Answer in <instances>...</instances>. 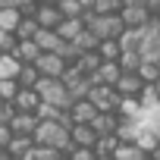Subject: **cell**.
<instances>
[{"instance_id":"cell-1","label":"cell","mask_w":160,"mask_h":160,"mask_svg":"<svg viewBox=\"0 0 160 160\" xmlns=\"http://www.w3.org/2000/svg\"><path fill=\"white\" fill-rule=\"evenodd\" d=\"M35 144H41V148H53V151H60L63 157H69V151H72V141H69V129H63L60 122H38V129H35Z\"/></svg>"},{"instance_id":"cell-2","label":"cell","mask_w":160,"mask_h":160,"mask_svg":"<svg viewBox=\"0 0 160 160\" xmlns=\"http://www.w3.org/2000/svg\"><path fill=\"white\" fill-rule=\"evenodd\" d=\"M82 22H85V28H88L98 41H119L122 32H126V25H122L119 16H91V13H88Z\"/></svg>"},{"instance_id":"cell-3","label":"cell","mask_w":160,"mask_h":160,"mask_svg":"<svg viewBox=\"0 0 160 160\" xmlns=\"http://www.w3.org/2000/svg\"><path fill=\"white\" fill-rule=\"evenodd\" d=\"M35 91H38L41 104H50L57 110H69L72 107V98H69V91H66V85L60 82V78H41Z\"/></svg>"},{"instance_id":"cell-4","label":"cell","mask_w":160,"mask_h":160,"mask_svg":"<svg viewBox=\"0 0 160 160\" xmlns=\"http://www.w3.org/2000/svg\"><path fill=\"white\" fill-rule=\"evenodd\" d=\"M138 57H141V63H157L160 60V19H151L148 28H141Z\"/></svg>"},{"instance_id":"cell-5","label":"cell","mask_w":160,"mask_h":160,"mask_svg":"<svg viewBox=\"0 0 160 160\" xmlns=\"http://www.w3.org/2000/svg\"><path fill=\"white\" fill-rule=\"evenodd\" d=\"M119 19H122V25H126V28H132V32H141V28H148V22H151V13H148V7H144V0H122Z\"/></svg>"},{"instance_id":"cell-6","label":"cell","mask_w":160,"mask_h":160,"mask_svg":"<svg viewBox=\"0 0 160 160\" xmlns=\"http://www.w3.org/2000/svg\"><path fill=\"white\" fill-rule=\"evenodd\" d=\"M85 101H88L98 113H116V107H119L116 88H104V85H91V91H88Z\"/></svg>"},{"instance_id":"cell-7","label":"cell","mask_w":160,"mask_h":160,"mask_svg":"<svg viewBox=\"0 0 160 160\" xmlns=\"http://www.w3.org/2000/svg\"><path fill=\"white\" fill-rule=\"evenodd\" d=\"M35 69H38L41 78H63V75H66V63H63L57 53H41L38 63H35Z\"/></svg>"},{"instance_id":"cell-8","label":"cell","mask_w":160,"mask_h":160,"mask_svg":"<svg viewBox=\"0 0 160 160\" xmlns=\"http://www.w3.org/2000/svg\"><path fill=\"white\" fill-rule=\"evenodd\" d=\"M35 22H38V28H44V32H57V28H60V22H63V16H60L57 3H38Z\"/></svg>"},{"instance_id":"cell-9","label":"cell","mask_w":160,"mask_h":160,"mask_svg":"<svg viewBox=\"0 0 160 160\" xmlns=\"http://www.w3.org/2000/svg\"><path fill=\"white\" fill-rule=\"evenodd\" d=\"M144 88H148V85L141 82L135 72H122L119 82H116V94H119V98H141Z\"/></svg>"},{"instance_id":"cell-10","label":"cell","mask_w":160,"mask_h":160,"mask_svg":"<svg viewBox=\"0 0 160 160\" xmlns=\"http://www.w3.org/2000/svg\"><path fill=\"white\" fill-rule=\"evenodd\" d=\"M119 75H122V69H119V63H101V69L91 75V85H104V88H116V82H119Z\"/></svg>"},{"instance_id":"cell-11","label":"cell","mask_w":160,"mask_h":160,"mask_svg":"<svg viewBox=\"0 0 160 160\" xmlns=\"http://www.w3.org/2000/svg\"><path fill=\"white\" fill-rule=\"evenodd\" d=\"M116 126H119V116L116 113H98L91 119V132L98 138H107V135H116Z\"/></svg>"},{"instance_id":"cell-12","label":"cell","mask_w":160,"mask_h":160,"mask_svg":"<svg viewBox=\"0 0 160 160\" xmlns=\"http://www.w3.org/2000/svg\"><path fill=\"white\" fill-rule=\"evenodd\" d=\"M13 107H16V113H35V110L41 107V98H38V91H35V88H19V94H16Z\"/></svg>"},{"instance_id":"cell-13","label":"cell","mask_w":160,"mask_h":160,"mask_svg":"<svg viewBox=\"0 0 160 160\" xmlns=\"http://www.w3.org/2000/svg\"><path fill=\"white\" fill-rule=\"evenodd\" d=\"M10 129H13V135H25V138H32L35 129H38V116H35V113H16L13 122H10Z\"/></svg>"},{"instance_id":"cell-14","label":"cell","mask_w":160,"mask_h":160,"mask_svg":"<svg viewBox=\"0 0 160 160\" xmlns=\"http://www.w3.org/2000/svg\"><path fill=\"white\" fill-rule=\"evenodd\" d=\"M69 141H72V148H91L94 151L98 135L91 132V126H72L69 129Z\"/></svg>"},{"instance_id":"cell-15","label":"cell","mask_w":160,"mask_h":160,"mask_svg":"<svg viewBox=\"0 0 160 160\" xmlns=\"http://www.w3.org/2000/svg\"><path fill=\"white\" fill-rule=\"evenodd\" d=\"M69 116H72L75 126H91V119L98 116V110H94L88 101H75V104L69 107Z\"/></svg>"},{"instance_id":"cell-16","label":"cell","mask_w":160,"mask_h":160,"mask_svg":"<svg viewBox=\"0 0 160 160\" xmlns=\"http://www.w3.org/2000/svg\"><path fill=\"white\" fill-rule=\"evenodd\" d=\"M82 32H85V22H82V19H63L60 28H57V38H60L63 44H72Z\"/></svg>"},{"instance_id":"cell-17","label":"cell","mask_w":160,"mask_h":160,"mask_svg":"<svg viewBox=\"0 0 160 160\" xmlns=\"http://www.w3.org/2000/svg\"><path fill=\"white\" fill-rule=\"evenodd\" d=\"M35 44H38L41 53H57L60 57V50H63V41L57 38V32H44V28L35 35Z\"/></svg>"},{"instance_id":"cell-18","label":"cell","mask_w":160,"mask_h":160,"mask_svg":"<svg viewBox=\"0 0 160 160\" xmlns=\"http://www.w3.org/2000/svg\"><path fill=\"white\" fill-rule=\"evenodd\" d=\"M116 116H119V119H132V122H138V119H141V101H138V98H119Z\"/></svg>"},{"instance_id":"cell-19","label":"cell","mask_w":160,"mask_h":160,"mask_svg":"<svg viewBox=\"0 0 160 160\" xmlns=\"http://www.w3.org/2000/svg\"><path fill=\"white\" fill-rule=\"evenodd\" d=\"M32 148H35V138H25V135H13V141H10L3 151H7L13 160H22V157H25Z\"/></svg>"},{"instance_id":"cell-20","label":"cell","mask_w":160,"mask_h":160,"mask_svg":"<svg viewBox=\"0 0 160 160\" xmlns=\"http://www.w3.org/2000/svg\"><path fill=\"white\" fill-rule=\"evenodd\" d=\"M19 22H22V16H19L16 3H10V7L3 10V13H0V32H3V35H16Z\"/></svg>"},{"instance_id":"cell-21","label":"cell","mask_w":160,"mask_h":160,"mask_svg":"<svg viewBox=\"0 0 160 160\" xmlns=\"http://www.w3.org/2000/svg\"><path fill=\"white\" fill-rule=\"evenodd\" d=\"M122 0H91V16H119Z\"/></svg>"},{"instance_id":"cell-22","label":"cell","mask_w":160,"mask_h":160,"mask_svg":"<svg viewBox=\"0 0 160 160\" xmlns=\"http://www.w3.org/2000/svg\"><path fill=\"white\" fill-rule=\"evenodd\" d=\"M94 53H98L104 63H119V53H122V50H119V41H101Z\"/></svg>"},{"instance_id":"cell-23","label":"cell","mask_w":160,"mask_h":160,"mask_svg":"<svg viewBox=\"0 0 160 160\" xmlns=\"http://www.w3.org/2000/svg\"><path fill=\"white\" fill-rule=\"evenodd\" d=\"M38 82H41V75H38L35 66H19V75H16L19 88H38Z\"/></svg>"},{"instance_id":"cell-24","label":"cell","mask_w":160,"mask_h":160,"mask_svg":"<svg viewBox=\"0 0 160 160\" xmlns=\"http://www.w3.org/2000/svg\"><path fill=\"white\" fill-rule=\"evenodd\" d=\"M16 75H19V63L13 57L0 53V82H10V78H16Z\"/></svg>"},{"instance_id":"cell-25","label":"cell","mask_w":160,"mask_h":160,"mask_svg":"<svg viewBox=\"0 0 160 160\" xmlns=\"http://www.w3.org/2000/svg\"><path fill=\"white\" fill-rule=\"evenodd\" d=\"M41 28H38V22L35 19H22L19 22V28H16V41H35V35H38Z\"/></svg>"},{"instance_id":"cell-26","label":"cell","mask_w":160,"mask_h":160,"mask_svg":"<svg viewBox=\"0 0 160 160\" xmlns=\"http://www.w3.org/2000/svg\"><path fill=\"white\" fill-rule=\"evenodd\" d=\"M116 148H119L116 135H107V138H98V144H94V154H98V157H113V154H116Z\"/></svg>"},{"instance_id":"cell-27","label":"cell","mask_w":160,"mask_h":160,"mask_svg":"<svg viewBox=\"0 0 160 160\" xmlns=\"http://www.w3.org/2000/svg\"><path fill=\"white\" fill-rule=\"evenodd\" d=\"M138 47H141V32L126 28L122 38H119V50H135V53H138Z\"/></svg>"},{"instance_id":"cell-28","label":"cell","mask_w":160,"mask_h":160,"mask_svg":"<svg viewBox=\"0 0 160 160\" xmlns=\"http://www.w3.org/2000/svg\"><path fill=\"white\" fill-rule=\"evenodd\" d=\"M138 66H141V57L135 50H122L119 53V69L122 72H138Z\"/></svg>"},{"instance_id":"cell-29","label":"cell","mask_w":160,"mask_h":160,"mask_svg":"<svg viewBox=\"0 0 160 160\" xmlns=\"http://www.w3.org/2000/svg\"><path fill=\"white\" fill-rule=\"evenodd\" d=\"M135 75L141 78V82H144V85H154V82H157V78H160V69H157V63H141Z\"/></svg>"},{"instance_id":"cell-30","label":"cell","mask_w":160,"mask_h":160,"mask_svg":"<svg viewBox=\"0 0 160 160\" xmlns=\"http://www.w3.org/2000/svg\"><path fill=\"white\" fill-rule=\"evenodd\" d=\"M148 154H141L135 144H119L116 148V154H113V160H144Z\"/></svg>"},{"instance_id":"cell-31","label":"cell","mask_w":160,"mask_h":160,"mask_svg":"<svg viewBox=\"0 0 160 160\" xmlns=\"http://www.w3.org/2000/svg\"><path fill=\"white\" fill-rule=\"evenodd\" d=\"M66 160H98V154H94L91 148H72Z\"/></svg>"},{"instance_id":"cell-32","label":"cell","mask_w":160,"mask_h":160,"mask_svg":"<svg viewBox=\"0 0 160 160\" xmlns=\"http://www.w3.org/2000/svg\"><path fill=\"white\" fill-rule=\"evenodd\" d=\"M10 141H13V129L10 126H0V148H7Z\"/></svg>"},{"instance_id":"cell-33","label":"cell","mask_w":160,"mask_h":160,"mask_svg":"<svg viewBox=\"0 0 160 160\" xmlns=\"http://www.w3.org/2000/svg\"><path fill=\"white\" fill-rule=\"evenodd\" d=\"M148 157H154V160H160V144L154 148V154H148Z\"/></svg>"},{"instance_id":"cell-34","label":"cell","mask_w":160,"mask_h":160,"mask_svg":"<svg viewBox=\"0 0 160 160\" xmlns=\"http://www.w3.org/2000/svg\"><path fill=\"white\" fill-rule=\"evenodd\" d=\"M151 88H154V91H157V98H160V78H157V82H154Z\"/></svg>"},{"instance_id":"cell-35","label":"cell","mask_w":160,"mask_h":160,"mask_svg":"<svg viewBox=\"0 0 160 160\" xmlns=\"http://www.w3.org/2000/svg\"><path fill=\"white\" fill-rule=\"evenodd\" d=\"M7 7H10V0H0V13H3V10H7Z\"/></svg>"},{"instance_id":"cell-36","label":"cell","mask_w":160,"mask_h":160,"mask_svg":"<svg viewBox=\"0 0 160 160\" xmlns=\"http://www.w3.org/2000/svg\"><path fill=\"white\" fill-rule=\"evenodd\" d=\"M154 138H157V144H160V129H157V132H154Z\"/></svg>"},{"instance_id":"cell-37","label":"cell","mask_w":160,"mask_h":160,"mask_svg":"<svg viewBox=\"0 0 160 160\" xmlns=\"http://www.w3.org/2000/svg\"><path fill=\"white\" fill-rule=\"evenodd\" d=\"M98 160H113V157H98Z\"/></svg>"},{"instance_id":"cell-38","label":"cell","mask_w":160,"mask_h":160,"mask_svg":"<svg viewBox=\"0 0 160 160\" xmlns=\"http://www.w3.org/2000/svg\"><path fill=\"white\" fill-rule=\"evenodd\" d=\"M0 41H3V32H0Z\"/></svg>"},{"instance_id":"cell-39","label":"cell","mask_w":160,"mask_h":160,"mask_svg":"<svg viewBox=\"0 0 160 160\" xmlns=\"http://www.w3.org/2000/svg\"><path fill=\"white\" fill-rule=\"evenodd\" d=\"M157 69H160V60H157Z\"/></svg>"},{"instance_id":"cell-40","label":"cell","mask_w":160,"mask_h":160,"mask_svg":"<svg viewBox=\"0 0 160 160\" xmlns=\"http://www.w3.org/2000/svg\"><path fill=\"white\" fill-rule=\"evenodd\" d=\"M0 154H3V148H0Z\"/></svg>"},{"instance_id":"cell-41","label":"cell","mask_w":160,"mask_h":160,"mask_svg":"<svg viewBox=\"0 0 160 160\" xmlns=\"http://www.w3.org/2000/svg\"><path fill=\"white\" fill-rule=\"evenodd\" d=\"M157 19H160V16H157Z\"/></svg>"},{"instance_id":"cell-42","label":"cell","mask_w":160,"mask_h":160,"mask_svg":"<svg viewBox=\"0 0 160 160\" xmlns=\"http://www.w3.org/2000/svg\"><path fill=\"white\" fill-rule=\"evenodd\" d=\"M63 160H66V157H63Z\"/></svg>"}]
</instances>
